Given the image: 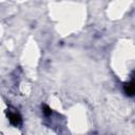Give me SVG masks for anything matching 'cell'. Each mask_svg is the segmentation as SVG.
Wrapping results in <instances>:
<instances>
[{"instance_id": "1", "label": "cell", "mask_w": 135, "mask_h": 135, "mask_svg": "<svg viewBox=\"0 0 135 135\" xmlns=\"http://www.w3.org/2000/svg\"><path fill=\"white\" fill-rule=\"evenodd\" d=\"M8 120L14 126H20L21 124V116L17 112H9L8 113Z\"/></svg>"}, {"instance_id": "2", "label": "cell", "mask_w": 135, "mask_h": 135, "mask_svg": "<svg viewBox=\"0 0 135 135\" xmlns=\"http://www.w3.org/2000/svg\"><path fill=\"white\" fill-rule=\"evenodd\" d=\"M124 92L129 96H134L135 95V79H133L130 82L126 83V85H124Z\"/></svg>"}, {"instance_id": "3", "label": "cell", "mask_w": 135, "mask_h": 135, "mask_svg": "<svg viewBox=\"0 0 135 135\" xmlns=\"http://www.w3.org/2000/svg\"><path fill=\"white\" fill-rule=\"evenodd\" d=\"M43 113L46 115V116H49V115H51V113H52V111H51V109L47 107V105H43Z\"/></svg>"}]
</instances>
